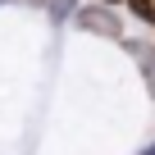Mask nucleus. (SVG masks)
Listing matches in <instances>:
<instances>
[{
  "label": "nucleus",
  "mask_w": 155,
  "mask_h": 155,
  "mask_svg": "<svg viewBox=\"0 0 155 155\" xmlns=\"http://www.w3.org/2000/svg\"><path fill=\"white\" fill-rule=\"evenodd\" d=\"M141 155H155V141H150V146H146V150H141Z\"/></svg>",
  "instance_id": "obj_4"
},
{
  "label": "nucleus",
  "mask_w": 155,
  "mask_h": 155,
  "mask_svg": "<svg viewBox=\"0 0 155 155\" xmlns=\"http://www.w3.org/2000/svg\"><path fill=\"white\" fill-rule=\"evenodd\" d=\"M101 5H114V0H101Z\"/></svg>",
  "instance_id": "obj_5"
},
{
  "label": "nucleus",
  "mask_w": 155,
  "mask_h": 155,
  "mask_svg": "<svg viewBox=\"0 0 155 155\" xmlns=\"http://www.w3.org/2000/svg\"><path fill=\"white\" fill-rule=\"evenodd\" d=\"M46 14L55 18V23H68V18H78V9H82V5H78V0H46Z\"/></svg>",
  "instance_id": "obj_2"
},
{
  "label": "nucleus",
  "mask_w": 155,
  "mask_h": 155,
  "mask_svg": "<svg viewBox=\"0 0 155 155\" xmlns=\"http://www.w3.org/2000/svg\"><path fill=\"white\" fill-rule=\"evenodd\" d=\"M73 23L82 28V32H101V37H123V23H119V14H114L110 5H82Z\"/></svg>",
  "instance_id": "obj_1"
},
{
  "label": "nucleus",
  "mask_w": 155,
  "mask_h": 155,
  "mask_svg": "<svg viewBox=\"0 0 155 155\" xmlns=\"http://www.w3.org/2000/svg\"><path fill=\"white\" fill-rule=\"evenodd\" d=\"M128 9H132L146 28H155V0H128Z\"/></svg>",
  "instance_id": "obj_3"
}]
</instances>
